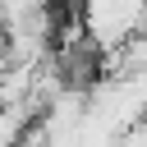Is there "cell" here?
Segmentation results:
<instances>
[{"instance_id":"obj_1","label":"cell","mask_w":147,"mask_h":147,"mask_svg":"<svg viewBox=\"0 0 147 147\" xmlns=\"http://www.w3.org/2000/svg\"><path fill=\"white\" fill-rule=\"evenodd\" d=\"M83 28L92 37V46L106 55V51H119L124 41H133L147 23V0H83Z\"/></svg>"},{"instance_id":"obj_2","label":"cell","mask_w":147,"mask_h":147,"mask_svg":"<svg viewBox=\"0 0 147 147\" xmlns=\"http://www.w3.org/2000/svg\"><path fill=\"white\" fill-rule=\"evenodd\" d=\"M5 41H9V14H5V5H0V51H5Z\"/></svg>"}]
</instances>
